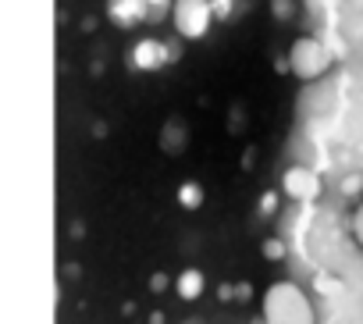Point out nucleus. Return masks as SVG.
<instances>
[{"instance_id":"nucleus-1","label":"nucleus","mask_w":363,"mask_h":324,"mask_svg":"<svg viewBox=\"0 0 363 324\" xmlns=\"http://www.w3.org/2000/svg\"><path fill=\"white\" fill-rule=\"evenodd\" d=\"M264 320L267 324H317V310H313V299L306 296L303 285L289 281V278H278L264 289Z\"/></svg>"},{"instance_id":"nucleus-7","label":"nucleus","mask_w":363,"mask_h":324,"mask_svg":"<svg viewBox=\"0 0 363 324\" xmlns=\"http://www.w3.org/2000/svg\"><path fill=\"white\" fill-rule=\"evenodd\" d=\"M271 18L274 22H292L296 18V0H271Z\"/></svg>"},{"instance_id":"nucleus-4","label":"nucleus","mask_w":363,"mask_h":324,"mask_svg":"<svg viewBox=\"0 0 363 324\" xmlns=\"http://www.w3.org/2000/svg\"><path fill=\"white\" fill-rule=\"evenodd\" d=\"M281 189H285V196H292V200H313L317 193H320V182H317V175L310 172V168H289L285 172V179H281Z\"/></svg>"},{"instance_id":"nucleus-8","label":"nucleus","mask_w":363,"mask_h":324,"mask_svg":"<svg viewBox=\"0 0 363 324\" xmlns=\"http://www.w3.org/2000/svg\"><path fill=\"white\" fill-rule=\"evenodd\" d=\"M349 232H352L356 246L363 250V203H356V211H352V218H349Z\"/></svg>"},{"instance_id":"nucleus-3","label":"nucleus","mask_w":363,"mask_h":324,"mask_svg":"<svg viewBox=\"0 0 363 324\" xmlns=\"http://www.w3.org/2000/svg\"><path fill=\"white\" fill-rule=\"evenodd\" d=\"M214 18V0H174L171 4V26L182 40H203Z\"/></svg>"},{"instance_id":"nucleus-10","label":"nucleus","mask_w":363,"mask_h":324,"mask_svg":"<svg viewBox=\"0 0 363 324\" xmlns=\"http://www.w3.org/2000/svg\"><path fill=\"white\" fill-rule=\"evenodd\" d=\"M153 289H157V292H160V289H167V278H164V274H157V278H153Z\"/></svg>"},{"instance_id":"nucleus-6","label":"nucleus","mask_w":363,"mask_h":324,"mask_svg":"<svg viewBox=\"0 0 363 324\" xmlns=\"http://www.w3.org/2000/svg\"><path fill=\"white\" fill-rule=\"evenodd\" d=\"M174 285H178V296H182V299H196V296L203 292V274L189 267V271H182V278H178Z\"/></svg>"},{"instance_id":"nucleus-9","label":"nucleus","mask_w":363,"mask_h":324,"mask_svg":"<svg viewBox=\"0 0 363 324\" xmlns=\"http://www.w3.org/2000/svg\"><path fill=\"white\" fill-rule=\"evenodd\" d=\"M139 4H143L146 11H153V18H157V15H160V8H171L174 0H139Z\"/></svg>"},{"instance_id":"nucleus-5","label":"nucleus","mask_w":363,"mask_h":324,"mask_svg":"<svg viewBox=\"0 0 363 324\" xmlns=\"http://www.w3.org/2000/svg\"><path fill=\"white\" fill-rule=\"evenodd\" d=\"M164 54H167L164 47H157V43L143 40V43L135 47V65H139V68H146V72H153V68H160V57H164Z\"/></svg>"},{"instance_id":"nucleus-11","label":"nucleus","mask_w":363,"mask_h":324,"mask_svg":"<svg viewBox=\"0 0 363 324\" xmlns=\"http://www.w3.org/2000/svg\"><path fill=\"white\" fill-rule=\"evenodd\" d=\"M182 324H200V320H182Z\"/></svg>"},{"instance_id":"nucleus-2","label":"nucleus","mask_w":363,"mask_h":324,"mask_svg":"<svg viewBox=\"0 0 363 324\" xmlns=\"http://www.w3.org/2000/svg\"><path fill=\"white\" fill-rule=\"evenodd\" d=\"M331 68V54L324 47V40L317 36H299L289 47V75H296L299 82H317L324 79Z\"/></svg>"}]
</instances>
